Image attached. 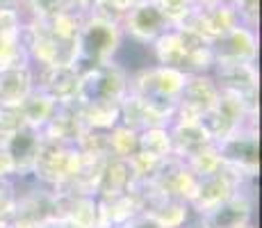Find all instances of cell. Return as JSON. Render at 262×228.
Wrapping results in <instances>:
<instances>
[{
  "label": "cell",
  "mask_w": 262,
  "mask_h": 228,
  "mask_svg": "<svg viewBox=\"0 0 262 228\" xmlns=\"http://www.w3.org/2000/svg\"><path fill=\"white\" fill-rule=\"evenodd\" d=\"M123 32H121L119 18L103 12H89L82 18L75 42V67L80 71L103 67L119 57L121 46H123Z\"/></svg>",
  "instance_id": "6da1fadb"
},
{
  "label": "cell",
  "mask_w": 262,
  "mask_h": 228,
  "mask_svg": "<svg viewBox=\"0 0 262 228\" xmlns=\"http://www.w3.org/2000/svg\"><path fill=\"white\" fill-rule=\"evenodd\" d=\"M185 80H187V73H183V71L150 64V67H142L128 75V91L125 94L144 100L155 112L167 116L171 123V114L176 110Z\"/></svg>",
  "instance_id": "7a4b0ae2"
},
{
  "label": "cell",
  "mask_w": 262,
  "mask_h": 228,
  "mask_svg": "<svg viewBox=\"0 0 262 228\" xmlns=\"http://www.w3.org/2000/svg\"><path fill=\"white\" fill-rule=\"evenodd\" d=\"M216 153L228 171L242 180H255L260 169V133L258 121H249L242 128L214 141Z\"/></svg>",
  "instance_id": "3957f363"
},
{
  "label": "cell",
  "mask_w": 262,
  "mask_h": 228,
  "mask_svg": "<svg viewBox=\"0 0 262 228\" xmlns=\"http://www.w3.org/2000/svg\"><path fill=\"white\" fill-rule=\"evenodd\" d=\"M128 69L119 62L80 71L75 105H121L128 91Z\"/></svg>",
  "instance_id": "277c9868"
},
{
  "label": "cell",
  "mask_w": 262,
  "mask_h": 228,
  "mask_svg": "<svg viewBox=\"0 0 262 228\" xmlns=\"http://www.w3.org/2000/svg\"><path fill=\"white\" fill-rule=\"evenodd\" d=\"M78 167L80 151L75 144H57V141L43 139L30 178L46 187H53V190H62L73 180Z\"/></svg>",
  "instance_id": "5b68a950"
},
{
  "label": "cell",
  "mask_w": 262,
  "mask_h": 228,
  "mask_svg": "<svg viewBox=\"0 0 262 228\" xmlns=\"http://www.w3.org/2000/svg\"><path fill=\"white\" fill-rule=\"evenodd\" d=\"M255 194L253 182L244 185L233 196L194 215L196 228H249L253 226Z\"/></svg>",
  "instance_id": "8992f818"
},
{
  "label": "cell",
  "mask_w": 262,
  "mask_h": 228,
  "mask_svg": "<svg viewBox=\"0 0 262 228\" xmlns=\"http://www.w3.org/2000/svg\"><path fill=\"white\" fill-rule=\"evenodd\" d=\"M219 98L212 73H187L171 121H201Z\"/></svg>",
  "instance_id": "52a82bcc"
},
{
  "label": "cell",
  "mask_w": 262,
  "mask_h": 228,
  "mask_svg": "<svg viewBox=\"0 0 262 228\" xmlns=\"http://www.w3.org/2000/svg\"><path fill=\"white\" fill-rule=\"evenodd\" d=\"M119 25L123 37L139 46H150L158 37L173 28L153 0H139L137 5H133L119 18Z\"/></svg>",
  "instance_id": "ba28073f"
},
{
  "label": "cell",
  "mask_w": 262,
  "mask_h": 228,
  "mask_svg": "<svg viewBox=\"0 0 262 228\" xmlns=\"http://www.w3.org/2000/svg\"><path fill=\"white\" fill-rule=\"evenodd\" d=\"M210 73L219 91L239 98L251 114L258 116V69L255 64H224V67H212Z\"/></svg>",
  "instance_id": "9c48e42d"
},
{
  "label": "cell",
  "mask_w": 262,
  "mask_h": 228,
  "mask_svg": "<svg viewBox=\"0 0 262 228\" xmlns=\"http://www.w3.org/2000/svg\"><path fill=\"white\" fill-rule=\"evenodd\" d=\"M212 50L214 67H224V64H255L258 57V37L255 30L249 25H235L219 39L210 44Z\"/></svg>",
  "instance_id": "30bf717a"
},
{
  "label": "cell",
  "mask_w": 262,
  "mask_h": 228,
  "mask_svg": "<svg viewBox=\"0 0 262 228\" xmlns=\"http://www.w3.org/2000/svg\"><path fill=\"white\" fill-rule=\"evenodd\" d=\"M41 144H43L41 130L28 123H23L21 128H16L7 137H3V151L9 160L14 178H28L32 174L34 160H37Z\"/></svg>",
  "instance_id": "8fae6325"
},
{
  "label": "cell",
  "mask_w": 262,
  "mask_h": 228,
  "mask_svg": "<svg viewBox=\"0 0 262 228\" xmlns=\"http://www.w3.org/2000/svg\"><path fill=\"white\" fill-rule=\"evenodd\" d=\"M201 121H203V126L208 128V133L212 135V139L219 141L221 137L230 135L233 130L242 128V126L249 123V121H258V116L251 114L239 98L219 91V98H216L214 108Z\"/></svg>",
  "instance_id": "7c38bea8"
},
{
  "label": "cell",
  "mask_w": 262,
  "mask_h": 228,
  "mask_svg": "<svg viewBox=\"0 0 262 228\" xmlns=\"http://www.w3.org/2000/svg\"><path fill=\"white\" fill-rule=\"evenodd\" d=\"M34 69V67H32ZM80 69L78 67H50L34 69V89L43 91L57 105H71L78 96Z\"/></svg>",
  "instance_id": "4fadbf2b"
},
{
  "label": "cell",
  "mask_w": 262,
  "mask_h": 228,
  "mask_svg": "<svg viewBox=\"0 0 262 228\" xmlns=\"http://www.w3.org/2000/svg\"><path fill=\"white\" fill-rule=\"evenodd\" d=\"M144 199V210L160 228H187L194 221V210L187 201L162 196L155 192H139Z\"/></svg>",
  "instance_id": "5bb4252c"
},
{
  "label": "cell",
  "mask_w": 262,
  "mask_h": 228,
  "mask_svg": "<svg viewBox=\"0 0 262 228\" xmlns=\"http://www.w3.org/2000/svg\"><path fill=\"white\" fill-rule=\"evenodd\" d=\"M171 158L189 162L196 153L214 144L212 135L203 126V121H171L169 123Z\"/></svg>",
  "instance_id": "9a60e30c"
},
{
  "label": "cell",
  "mask_w": 262,
  "mask_h": 228,
  "mask_svg": "<svg viewBox=\"0 0 262 228\" xmlns=\"http://www.w3.org/2000/svg\"><path fill=\"white\" fill-rule=\"evenodd\" d=\"M249 182H255V180H242L239 176H235L233 171H228L224 167V169L216 171L212 176L199 178L194 199L189 201V205L196 215V212H201V210H205V208H210V205L219 203V201L228 199V196H233L235 192L242 190L244 185H249Z\"/></svg>",
  "instance_id": "2e32d148"
},
{
  "label": "cell",
  "mask_w": 262,
  "mask_h": 228,
  "mask_svg": "<svg viewBox=\"0 0 262 228\" xmlns=\"http://www.w3.org/2000/svg\"><path fill=\"white\" fill-rule=\"evenodd\" d=\"M96 201H98V228H123L133 217L144 210L142 194L135 190L125 194L103 196Z\"/></svg>",
  "instance_id": "e0dca14e"
},
{
  "label": "cell",
  "mask_w": 262,
  "mask_h": 228,
  "mask_svg": "<svg viewBox=\"0 0 262 228\" xmlns=\"http://www.w3.org/2000/svg\"><path fill=\"white\" fill-rule=\"evenodd\" d=\"M34 89V69L30 62L0 69V105L18 108Z\"/></svg>",
  "instance_id": "ac0fdd59"
},
{
  "label": "cell",
  "mask_w": 262,
  "mask_h": 228,
  "mask_svg": "<svg viewBox=\"0 0 262 228\" xmlns=\"http://www.w3.org/2000/svg\"><path fill=\"white\" fill-rule=\"evenodd\" d=\"M57 217L73 228H98V201L89 194L57 192Z\"/></svg>",
  "instance_id": "d6986e66"
},
{
  "label": "cell",
  "mask_w": 262,
  "mask_h": 228,
  "mask_svg": "<svg viewBox=\"0 0 262 228\" xmlns=\"http://www.w3.org/2000/svg\"><path fill=\"white\" fill-rule=\"evenodd\" d=\"M87 133L84 123L80 121L75 103L71 105H57L50 119L43 123L41 135L48 141H57V144H78L80 137Z\"/></svg>",
  "instance_id": "ffe728a7"
},
{
  "label": "cell",
  "mask_w": 262,
  "mask_h": 228,
  "mask_svg": "<svg viewBox=\"0 0 262 228\" xmlns=\"http://www.w3.org/2000/svg\"><path fill=\"white\" fill-rule=\"evenodd\" d=\"M133 187H135V176H133V169H130L128 160L110 158L105 162L98 187H96V199L125 194V192H130Z\"/></svg>",
  "instance_id": "44dd1931"
},
{
  "label": "cell",
  "mask_w": 262,
  "mask_h": 228,
  "mask_svg": "<svg viewBox=\"0 0 262 228\" xmlns=\"http://www.w3.org/2000/svg\"><path fill=\"white\" fill-rule=\"evenodd\" d=\"M119 123L128 126V128L137 130V133H144V130L155 128V126H169V119L167 116H162L160 112H155L153 108H148L144 100L125 94L123 100H121Z\"/></svg>",
  "instance_id": "7402d4cb"
},
{
  "label": "cell",
  "mask_w": 262,
  "mask_h": 228,
  "mask_svg": "<svg viewBox=\"0 0 262 228\" xmlns=\"http://www.w3.org/2000/svg\"><path fill=\"white\" fill-rule=\"evenodd\" d=\"M105 144H107L110 158L130 160L139 151V133L123 123H117L105 133Z\"/></svg>",
  "instance_id": "603a6c76"
},
{
  "label": "cell",
  "mask_w": 262,
  "mask_h": 228,
  "mask_svg": "<svg viewBox=\"0 0 262 228\" xmlns=\"http://www.w3.org/2000/svg\"><path fill=\"white\" fill-rule=\"evenodd\" d=\"M55 108H57V103H55L53 98H48L43 91L32 89L28 98L18 105V112H21L23 121L28 126H34V128L41 130L43 123L50 119V114L55 112Z\"/></svg>",
  "instance_id": "cb8c5ba5"
},
{
  "label": "cell",
  "mask_w": 262,
  "mask_h": 228,
  "mask_svg": "<svg viewBox=\"0 0 262 228\" xmlns=\"http://www.w3.org/2000/svg\"><path fill=\"white\" fill-rule=\"evenodd\" d=\"M139 151L153 155L158 160L171 158V139H169V126H155L144 133H139Z\"/></svg>",
  "instance_id": "d4e9b609"
},
{
  "label": "cell",
  "mask_w": 262,
  "mask_h": 228,
  "mask_svg": "<svg viewBox=\"0 0 262 228\" xmlns=\"http://www.w3.org/2000/svg\"><path fill=\"white\" fill-rule=\"evenodd\" d=\"M185 164L189 167L191 171H194L199 178H205V176H212L216 171L224 169V162H221L219 153H216V146H208L205 151H201V153H196L194 158L189 162H185Z\"/></svg>",
  "instance_id": "484cf974"
},
{
  "label": "cell",
  "mask_w": 262,
  "mask_h": 228,
  "mask_svg": "<svg viewBox=\"0 0 262 228\" xmlns=\"http://www.w3.org/2000/svg\"><path fill=\"white\" fill-rule=\"evenodd\" d=\"M158 9L167 16V21L173 25H180L194 9V0H153Z\"/></svg>",
  "instance_id": "4316f807"
},
{
  "label": "cell",
  "mask_w": 262,
  "mask_h": 228,
  "mask_svg": "<svg viewBox=\"0 0 262 228\" xmlns=\"http://www.w3.org/2000/svg\"><path fill=\"white\" fill-rule=\"evenodd\" d=\"M16 203V185L14 178L0 180V221H7Z\"/></svg>",
  "instance_id": "83f0119b"
},
{
  "label": "cell",
  "mask_w": 262,
  "mask_h": 228,
  "mask_svg": "<svg viewBox=\"0 0 262 228\" xmlns=\"http://www.w3.org/2000/svg\"><path fill=\"white\" fill-rule=\"evenodd\" d=\"M139 0H92V9H98L103 14H110L114 18H121L133 5H137Z\"/></svg>",
  "instance_id": "f1b7e54d"
},
{
  "label": "cell",
  "mask_w": 262,
  "mask_h": 228,
  "mask_svg": "<svg viewBox=\"0 0 262 228\" xmlns=\"http://www.w3.org/2000/svg\"><path fill=\"white\" fill-rule=\"evenodd\" d=\"M123 228H160V226L155 224V221L150 219V217L146 215V212H139V215H137V217H133V219H130Z\"/></svg>",
  "instance_id": "f546056e"
},
{
  "label": "cell",
  "mask_w": 262,
  "mask_h": 228,
  "mask_svg": "<svg viewBox=\"0 0 262 228\" xmlns=\"http://www.w3.org/2000/svg\"><path fill=\"white\" fill-rule=\"evenodd\" d=\"M39 228H73L69 221H64L62 217H53V219H48V221H43Z\"/></svg>",
  "instance_id": "4dcf8cb0"
},
{
  "label": "cell",
  "mask_w": 262,
  "mask_h": 228,
  "mask_svg": "<svg viewBox=\"0 0 262 228\" xmlns=\"http://www.w3.org/2000/svg\"><path fill=\"white\" fill-rule=\"evenodd\" d=\"M228 0H194V7H205V5H221Z\"/></svg>",
  "instance_id": "1f68e13d"
},
{
  "label": "cell",
  "mask_w": 262,
  "mask_h": 228,
  "mask_svg": "<svg viewBox=\"0 0 262 228\" xmlns=\"http://www.w3.org/2000/svg\"><path fill=\"white\" fill-rule=\"evenodd\" d=\"M249 228H253V226H249Z\"/></svg>",
  "instance_id": "d6a6232c"
},
{
  "label": "cell",
  "mask_w": 262,
  "mask_h": 228,
  "mask_svg": "<svg viewBox=\"0 0 262 228\" xmlns=\"http://www.w3.org/2000/svg\"><path fill=\"white\" fill-rule=\"evenodd\" d=\"M189 226H191V224H189ZM189 226H187V228H189Z\"/></svg>",
  "instance_id": "836d02e7"
}]
</instances>
